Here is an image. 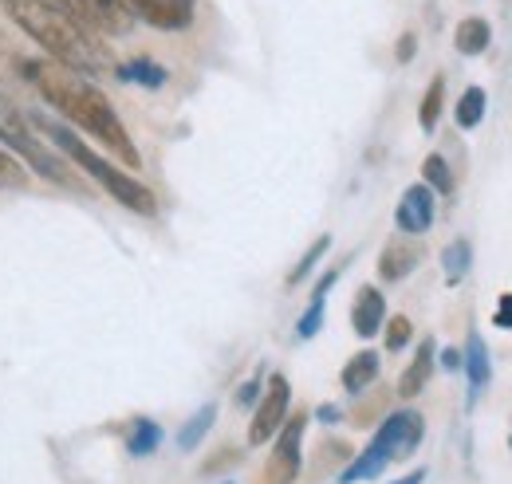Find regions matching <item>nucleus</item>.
I'll list each match as a JSON object with an SVG mask.
<instances>
[{
    "mask_svg": "<svg viewBox=\"0 0 512 484\" xmlns=\"http://www.w3.org/2000/svg\"><path fill=\"white\" fill-rule=\"evenodd\" d=\"M213 422H217V402H205L190 422L178 429V449H182V453H193V449L205 441V433L213 429Z\"/></svg>",
    "mask_w": 512,
    "mask_h": 484,
    "instance_id": "obj_20",
    "label": "nucleus"
},
{
    "mask_svg": "<svg viewBox=\"0 0 512 484\" xmlns=\"http://www.w3.org/2000/svg\"><path fill=\"white\" fill-rule=\"evenodd\" d=\"M418 260H422L418 244H410L406 237H398V241L386 244L383 256H379V276H383L386 284H402V280L418 268Z\"/></svg>",
    "mask_w": 512,
    "mask_h": 484,
    "instance_id": "obj_13",
    "label": "nucleus"
},
{
    "mask_svg": "<svg viewBox=\"0 0 512 484\" xmlns=\"http://www.w3.org/2000/svg\"><path fill=\"white\" fill-rule=\"evenodd\" d=\"M158 445H162V425L150 422V418H134L127 429V453L130 457H150V453H158Z\"/></svg>",
    "mask_w": 512,
    "mask_h": 484,
    "instance_id": "obj_19",
    "label": "nucleus"
},
{
    "mask_svg": "<svg viewBox=\"0 0 512 484\" xmlns=\"http://www.w3.org/2000/svg\"><path fill=\"white\" fill-rule=\"evenodd\" d=\"M426 481V469H414V473H406V477H398L394 484H422Z\"/></svg>",
    "mask_w": 512,
    "mask_h": 484,
    "instance_id": "obj_34",
    "label": "nucleus"
},
{
    "mask_svg": "<svg viewBox=\"0 0 512 484\" xmlns=\"http://www.w3.org/2000/svg\"><path fill=\"white\" fill-rule=\"evenodd\" d=\"M434 217H438V193L426 189L422 182L410 185V189L402 193L398 209H394V225H398V233H406V237H422V233H430Z\"/></svg>",
    "mask_w": 512,
    "mask_h": 484,
    "instance_id": "obj_8",
    "label": "nucleus"
},
{
    "mask_svg": "<svg viewBox=\"0 0 512 484\" xmlns=\"http://www.w3.org/2000/svg\"><path fill=\"white\" fill-rule=\"evenodd\" d=\"M485 107H489V95H485V87H465L461 91V99H457V107H453V122L461 126V130H477L481 119H485Z\"/></svg>",
    "mask_w": 512,
    "mask_h": 484,
    "instance_id": "obj_18",
    "label": "nucleus"
},
{
    "mask_svg": "<svg viewBox=\"0 0 512 484\" xmlns=\"http://www.w3.org/2000/svg\"><path fill=\"white\" fill-rule=\"evenodd\" d=\"M115 79H119V83H134V87H146V91H158V87H166L170 71H166L162 63L138 56V60L119 63V67H115Z\"/></svg>",
    "mask_w": 512,
    "mask_h": 484,
    "instance_id": "obj_16",
    "label": "nucleus"
},
{
    "mask_svg": "<svg viewBox=\"0 0 512 484\" xmlns=\"http://www.w3.org/2000/svg\"><path fill=\"white\" fill-rule=\"evenodd\" d=\"M410 339H414V323H410L406 315H394V319H386L383 323V347L390 351V355L406 351Z\"/></svg>",
    "mask_w": 512,
    "mask_h": 484,
    "instance_id": "obj_25",
    "label": "nucleus"
},
{
    "mask_svg": "<svg viewBox=\"0 0 512 484\" xmlns=\"http://www.w3.org/2000/svg\"><path fill=\"white\" fill-rule=\"evenodd\" d=\"M422 185L426 189H434L438 197H449L453 193V170H449V162L442 154H426V162H422Z\"/></svg>",
    "mask_w": 512,
    "mask_h": 484,
    "instance_id": "obj_22",
    "label": "nucleus"
},
{
    "mask_svg": "<svg viewBox=\"0 0 512 484\" xmlns=\"http://www.w3.org/2000/svg\"><path fill=\"white\" fill-rule=\"evenodd\" d=\"M438 347H434V339H422L418 343V351H414V359L406 363V370L398 374V398H418L426 386H430V378H434V366H438Z\"/></svg>",
    "mask_w": 512,
    "mask_h": 484,
    "instance_id": "obj_12",
    "label": "nucleus"
},
{
    "mask_svg": "<svg viewBox=\"0 0 512 484\" xmlns=\"http://www.w3.org/2000/svg\"><path fill=\"white\" fill-rule=\"evenodd\" d=\"M0 8L8 12V20L32 44L44 48V60L64 63V67L87 75V79L107 75V71L115 75L119 60H115L111 44L95 28H87L83 20H75L71 12L48 4V0H0Z\"/></svg>",
    "mask_w": 512,
    "mask_h": 484,
    "instance_id": "obj_2",
    "label": "nucleus"
},
{
    "mask_svg": "<svg viewBox=\"0 0 512 484\" xmlns=\"http://www.w3.org/2000/svg\"><path fill=\"white\" fill-rule=\"evenodd\" d=\"M509 449H512V433H509Z\"/></svg>",
    "mask_w": 512,
    "mask_h": 484,
    "instance_id": "obj_35",
    "label": "nucleus"
},
{
    "mask_svg": "<svg viewBox=\"0 0 512 484\" xmlns=\"http://www.w3.org/2000/svg\"><path fill=\"white\" fill-rule=\"evenodd\" d=\"M386 323V296L375 288V284H363L355 292V303H351V331L359 339H375Z\"/></svg>",
    "mask_w": 512,
    "mask_h": 484,
    "instance_id": "obj_10",
    "label": "nucleus"
},
{
    "mask_svg": "<svg viewBox=\"0 0 512 484\" xmlns=\"http://www.w3.org/2000/svg\"><path fill=\"white\" fill-rule=\"evenodd\" d=\"M32 126L64 154L67 162L79 170V174H87L91 182L99 185L111 201H119L123 209H130V213H138V217H154L158 213V197H154V189L150 185H142L134 174H127V170H119L115 162H107L103 154H95L67 122H56L52 115H32Z\"/></svg>",
    "mask_w": 512,
    "mask_h": 484,
    "instance_id": "obj_3",
    "label": "nucleus"
},
{
    "mask_svg": "<svg viewBox=\"0 0 512 484\" xmlns=\"http://www.w3.org/2000/svg\"><path fill=\"white\" fill-rule=\"evenodd\" d=\"M237 461H241V453H237V449H221V457H213V461H209L201 473H217V469H225V465H237Z\"/></svg>",
    "mask_w": 512,
    "mask_h": 484,
    "instance_id": "obj_31",
    "label": "nucleus"
},
{
    "mask_svg": "<svg viewBox=\"0 0 512 484\" xmlns=\"http://www.w3.org/2000/svg\"><path fill=\"white\" fill-rule=\"evenodd\" d=\"M489 44H493V24L481 20V16H465V20L453 28V48H457V56L477 60V56L489 52Z\"/></svg>",
    "mask_w": 512,
    "mask_h": 484,
    "instance_id": "obj_14",
    "label": "nucleus"
},
{
    "mask_svg": "<svg viewBox=\"0 0 512 484\" xmlns=\"http://www.w3.org/2000/svg\"><path fill=\"white\" fill-rule=\"evenodd\" d=\"M442 370H461V351H457V347H446V351H442Z\"/></svg>",
    "mask_w": 512,
    "mask_h": 484,
    "instance_id": "obj_33",
    "label": "nucleus"
},
{
    "mask_svg": "<svg viewBox=\"0 0 512 484\" xmlns=\"http://www.w3.org/2000/svg\"><path fill=\"white\" fill-rule=\"evenodd\" d=\"M327 248H331V237H327V233H323V237H316V241H312V248H308V252L300 256V264H296V268L288 272V288H296V284H304V280H308V276L316 272V264H320V260H323V252H327Z\"/></svg>",
    "mask_w": 512,
    "mask_h": 484,
    "instance_id": "obj_23",
    "label": "nucleus"
},
{
    "mask_svg": "<svg viewBox=\"0 0 512 484\" xmlns=\"http://www.w3.org/2000/svg\"><path fill=\"white\" fill-rule=\"evenodd\" d=\"M323 311H327V296H312L308 311H304V315H300V323H296V335H300V339H316V335H320Z\"/></svg>",
    "mask_w": 512,
    "mask_h": 484,
    "instance_id": "obj_27",
    "label": "nucleus"
},
{
    "mask_svg": "<svg viewBox=\"0 0 512 484\" xmlns=\"http://www.w3.org/2000/svg\"><path fill=\"white\" fill-rule=\"evenodd\" d=\"M442 107H446V75H434L426 95H422V107H418V126L426 134L438 130V119H442Z\"/></svg>",
    "mask_w": 512,
    "mask_h": 484,
    "instance_id": "obj_21",
    "label": "nucleus"
},
{
    "mask_svg": "<svg viewBox=\"0 0 512 484\" xmlns=\"http://www.w3.org/2000/svg\"><path fill=\"white\" fill-rule=\"evenodd\" d=\"M312 414H292L272 437V457L264 465V484H292L304 469V433Z\"/></svg>",
    "mask_w": 512,
    "mask_h": 484,
    "instance_id": "obj_4",
    "label": "nucleus"
},
{
    "mask_svg": "<svg viewBox=\"0 0 512 484\" xmlns=\"http://www.w3.org/2000/svg\"><path fill=\"white\" fill-rule=\"evenodd\" d=\"M48 4H56V8L71 12L75 20H83L87 28H95L103 40H111V36H127L130 28L138 24L123 0H48Z\"/></svg>",
    "mask_w": 512,
    "mask_h": 484,
    "instance_id": "obj_7",
    "label": "nucleus"
},
{
    "mask_svg": "<svg viewBox=\"0 0 512 484\" xmlns=\"http://www.w3.org/2000/svg\"><path fill=\"white\" fill-rule=\"evenodd\" d=\"M339 418H343V410H339L335 402H323L320 410H316V422H323V425H335Z\"/></svg>",
    "mask_w": 512,
    "mask_h": 484,
    "instance_id": "obj_32",
    "label": "nucleus"
},
{
    "mask_svg": "<svg viewBox=\"0 0 512 484\" xmlns=\"http://www.w3.org/2000/svg\"><path fill=\"white\" fill-rule=\"evenodd\" d=\"M493 323H497V327H505V331H512V292H505V296L497 300V311H493Z\"/></svg>",
    "mask_w": 512,
    "mask_h": 484,
    "instance_id": "obj_30",
    "label": "nucleus"
},
{
    "mask_svg": "<svg viewBox=\"0 0 512 484\" xmlns=\"http://www.w3.org/2000/svg\"><path fill=\"white\" fill-rule=\"evenodd\" d=\"M422 437H426V418H422L418 410H394V414H386L383 425L375 429L371 449L383 457L386 465H394V461L414 457L418 445H422Z\"/></svg>",
    "mask_w": 512,
    "mask_h": 484,
    "instance_id": "obj_5",
    "label": "nucleus"
},
{
    "mask_svg": "<svg viewBox=\"0 0 512 484\" xmlns=\"http://www.w3.org/2000/svg\"><path fill=\"white\" fill-rule=\"evenodd\" d=\"M24 130H32V122L20 115V107L0 91V142H12L16 134H24Z\"/></svg>",
    "mask_w": 512,
    "mask_h": 484,
    "instance_id": "obj_24",
    "label": "nucleus"
},
{
    "mask_svg": "<svg viewBox=\"0 0 512 484\" xmlns=\"http://www.w3.org/2000/svg\"><path fill=\"white\" fill-rule=\"evenodd\" d=\"M256 402H260V374L241 382V390H237V406H256Z\"/></svg>",
    "mask_w": 512,
    "mask_h": 484,
    "instance_id": "obj_29",
    "label": "nucleus"
},
{
    "mask_svg": "<svg viewBox=\"0 0 512 484\" xmlns=\"http://www.w3.org/2000/svg\"><path fill=\"white\" fill-rule=\"evenodd\" d=\"M288 406H292V382L284 374H272L249 422V445H268L280 433V425L288 422Z\"/></svg>",
    "mask_w": 512,
    "mask_h": 484,
    "instance_id": "obj_6",
    "label": "nucleus"
},
{
    "mask_svg": "<svg viewBox=\"0 0 512 484\" xmlns=\"http://www.w3.org/2000/svg\"><path fill=\"white\" fill-rule=\"evenodd\" d=\"M414 56H418V32H402L398 36V48H394V60L410 63Z\"/></svg>",
    "mask_w": 512,
    "mask_h": 484,
    "instance_id": "obj_28",
    "label": "nucleus"
},
{
    "mask_svg": "<svg viewBox=\"0 0 512 484\" xmlns=\"http://www.w3.org/2000/svg\"><path fill=\"white\" fill-rule=\"evenodd\" d=\"M134 20L158 32H182L193 24V0H123Z\"/></svg>",
    "mask_w": 512,
    "mask_h": 484,
    "instance_id": "obj_9",
    "label": "nucleus"
},
{
    "mask_svg": "<svg viewBox=\"0 0 512 484\" xmlns=\"http://www.w3.org/2000/svg\"><path fill=\"white\" fill-rule=\"evenodd\" d=\"M16 79L28 83L60 119H67L71 130H83V134H91L103 150H111V158H119L127 170H138V166H142V154H138L130 130L123 126L119 111L111 107V99L99 91L95 79L71 71L64 63L44 60V56H20Z\"/></svg>",
    "mask_w": 512,
    "mask_h": 484,
    "instance_id": "obj_1",
    "label": "nucleus"
},
{
    "mask_svg": "<svg viewBox=\"0 0 512 484\" xmlns=\"http://www.w3.org/2000/svg\"><path fill=\"white\" fill-rule=\"evenodd\" d=\"M28 185V170H24V162L0 142V189H24Z\"/></svg>",
    "mask_w": 512,
    "mask_h": 484,
    "instance_id": "obj_26",
    "label": "nucleus"
},
{
    "mask_svg": "<svg viewBox=\"0 0 512 484\" xmlns=\"http://www.w3.org/2000/svg\"><path fill=\"white\" fill-rule=\"evenodd\" d=\"M461 370L469 378V402L493 382V359H489V343L481 331H469L465 335V351H461Z\"/></svg>",
    "mask_w": 512,
    "mask_h": 484,
    "instance_id": "obj_11",
    "label": "nucleus"
},
{
    "mask_svg": "<svg viewBox=\"0 0 512 484\" xmlns=\"http://www.w3.org/2000/svg\"><path fill=\"white\" fill-rule=\"evenodd\" d=\"M379 370H383V359H379L375 351H359V355L347 359L343 374H339V382H343L347 394H367V390L379 382Z\"/></svg>",
    "mask_w": 512,
    "mask_h": 484,
    "instance_id": "obj_15",
    "label": "nucleus"
},
{
    "mask_svg": "<svg viewBox=\"0 0 512 484\" xmlns=\"http://www.w3.org/2000/svg\"><path fill=\"white\" fill-rule=\"evenodd\" d=\"M469 268H473V244L465 241V237L449 241L446 248H442V276H446L449 288H457V284L469 276Z\"/></svg>",
    "mask_w": 512,
    "mask_h": 484,
    "instance_id": "obj_17",
    "label": "nucleus"
}]
</instances>
